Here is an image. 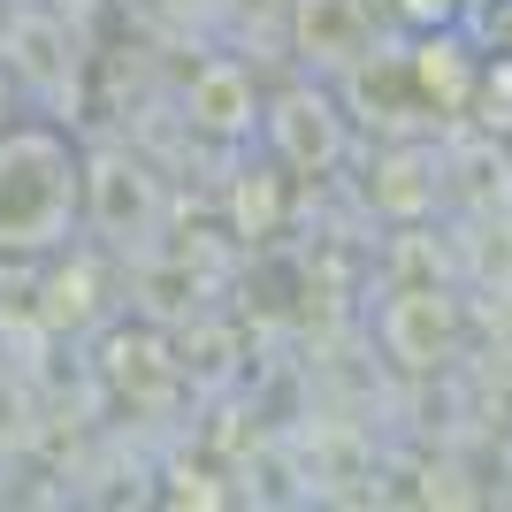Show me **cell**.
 Segmentation results:
<instances>
[{
    "label": "cell",
    "mask_w": 512,
    "mask_h": 512,
    "mask_svg": "<svg viewBox=\"0 0 512 512\" xmlns=\"http://www.w3.org/2000/svg\"><path fill=\"white\" fill-rule=\"evenodd\" d=\"M260 115H268V92H260L253 62L207 54V62L184 77V123H192L199 138H214V146H253Z\"/></svg>",
    "instance_id": "8992f818"
},
{
    "label": "cell",
    "mask_w": 512,
    "mask_h": 512,
    "mask_svg": "<svg viewBox=\"0 0 512 512\" xmlns=\"http://www.w3.org/2000/svg\"><path fill=\"white\" fill-rule=\"evenodd\" d=\"M283 176H291V169L276 161V169H260V184L237 192V230H245V237H268V230H276V184H283Z\"/></svg>",
    "instance_id": "9c48e42d"
},
{
    "label": "cell",
    "mask_w": 512,
    "mask_h": 512,
    "mask_svg": "<svg viewBox=\"0 0 512 512\" xmlns=\"http://www.w3.org/2000/svg\"><path fill=\"white\" fill-rule=\"evenodd\" d=\"M161 176L146 161H130V153H92L85 161V222L107 237V245H153L161 230Z\"/></svg>",
    "instance_id": "5b68a950"
},
{
    "label": "cell",
    "mask_w": 512,
    "mask_h": 512,
    "mask_svg": "<svg viewBox=\"0 0 512 512\" xmlns=\"http://www.w3.org/2000/svg\"><path fill=\"white\" fill-rule=\"evenodd\" d=\"M85 222V153L54 123H8L0 130V253L46 260L62 253Z\"/></svg>",
    "instance_id": "6da1fadb"
},
{
    "label": "cell",
    "mask_w": 512,
    "mask_h": 512,
    "mask_svg": "<svg viewBox=\"0 0 512 512\" xmlns=\"http://www.w3.org/2000/svg\"><path fill=\"white\" fill-rule=\"evenodd\" d=\"M398 54H406V77H413L421 115H436V123H467V115H474V92H482L490 39H474L467 23H444V31H413Z\"/></svg>",
    "instance_id": "277c9868"
},
{
    "label": "cell",
    "mask_w": 512,
    "mask_h": 512,
    "mask_svg": "<svg viewBox=\"0 0 512 512\" xmlns=\"http://www.w3.org/2000/svg\"><path fill=\"white\" fill-rule=\"evenodd\" d=\"M260 138H268V161H283L291 176H337L344 153H352V123H344V100L329 77L314 85H283L260 115Z\"/></svg>",
    "instance_id": "7a4b0ae2"
},
{
    "label": "cell",
    "mask_w": 512,
    "mask_h": 512,
    "mask_svg": "<svg viewBox=\"0 0 512 512\" xmlns=\"http://www.w3.org/2000/svg\"><path fill=\"white\" fill-rule=\"evenodd\" d=\"M383 23L398 31H444V23H467V0H383Z\"/></svg>",
    "instance_id": "ba28073f"
},
{
    "label": "cell",
    "mask_w": 512,
    "mask_h": 512,
    "mask_svg": "<svg viewBox=\"0 0 512 512\" xmlns=\"http://www.w3.org/2000/svg\"><path fill=\"white\" fill-rule=\"evenodd\" d=\"M467 337V306L459 291L436 276L421 283H390L383 306H375V344H383V360H398L406 375H428V367H444Z\"/></svg>",
    "instance_id": "3957f363"
},
{
    "label": "cell",
    "mask_w": 512,
    "mask_h": 512,
    "mask_svg": "<svg viewBox=\"0 0 512 512\" xmlns=\"http://www.w3.org/2000/svg\"><path fill=\"white\" fill-rule=\"evenodd\" d=\"M375 23H383V0H291L283 39L314 77H344L375 54Z\"/></svg>",
    "instance_id": "52a82bcc"
},
{
    "label": "cell",
    "mask_w": 512,
    "mask_h": 512,
    "mask_svg": "<svg viewBox=\"0 0 512 512\" xmlns=\"http://www.w3.org/2000/svg\"><path fill=\"white\" fill-rule=\"evenodd\" d=\"M8 123H16V115H8V85H0V130H8Z\"/></svg>",
    "instance_id": "30bf717a"
}]
</instances>
